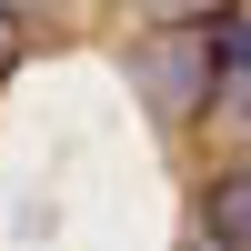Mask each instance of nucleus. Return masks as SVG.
<instances>
[{"instance_id":"obj_5","label":"nucleus","mask_w":251,"mask_h":251,"mask_svg":"<svg viewBox=\"0 0 251 251\" xmlns=\"http://www.w3.org/2000/svg\"><path fill=\"white\" fill-rule=\"evenodd\" d=\"M201 251H221V241H201Z\"/></svg>"},{"instance_id":"obj_1","label":"nucleus","mask_w":251,"mask_h":251,"mask_svg":"<svg viewBox=\"0 0 251 251\" xmlns=\"http://www.w3.org/2000/svg\"><path fill=\"white\" fill-rule=\"evenodd\" d=\"M131 71L151 80V111L161 121H191V111H211V80H221V40H211V20H201V30H151L131 50Z\"/></svg>"},{"instance_id":"obj_3","label":"nucleus","mask_w":251,"mask_h":251,"mask_svg":"<svg viewBox=\"0 0 251 251\" xmlns=\"http://www.w3.org/2000/svg\"><path fill=\"white\" fill-rule=\"evenodd\" d=\"M10 71H20V10L0 0V80H10Z\"/></svg>"},{"instance_id":"obj_2","label":"nucleus","mask_w":251,"mask_h":251,"mask_svg":"<svg viewBox=\"0 0 251 251\" xmlns=\"http://www.w3.org/2000/svg\"><path fill=\"white\" fill-rule=\"evenodd\" d=\"M201 241L251 251V161H231V171H211V181H201Z\"/></svg>"},{"instance_id":"obj_4","label":"nucleus","mask_w":251,"mask_h":251,"mask_svg":"<svg viewBox=\"0 0 251 251\" xmlns=\"http://www.w3.org/2000/svg\"><path fill=\"white\" fill-rule=\"evenodd\" d=\"M10 10H50V0H10Z\"/></svg>"}]
</instances>
